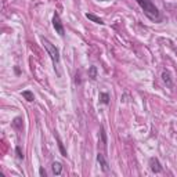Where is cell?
I'll return each mask as SVG.
<instances>
[{
  "label": "cell",
  "instance_id": "obj_7",
  "mask_svg": "<svg viewBox=\"0 0 177 177\" xmlns=\"http://www.w3.org/2000/svg\"><path fill=\"white\" fill-rule=\"evenodd\" d=\"M51 169H53V173L58 176V174H61V172H62V165L58 163V162H54L51 166Z\"/></svg>",
  "mask_w": 177,
  "mask_h": 177
},
{
  "label": "cell",
  "instance_id": "obj_4",
  "mask_svg": "<svg viewBox=\"0 0 177 177\" xmlns=\"http://www.w3.org/2000/svg\"><path fill=\"white\" fill-rule=\"evenodd\" d=\"M97 161H98V163H100L102 172H105V173L109 172V163H108V161H107V158H105L104 154L98 152V155H97Z\"/></svg>",
  "mask_w": 177,
  "mask_h": 177
},
{
  "label": "cell",
  "instance_id": "obj_11",
  "mask_svg": "<svg viewBox=\"0 0 177 177\" xmlns=\"http://www.w3.org/2000/svg\"><path fill=\"white\" fill-rule=\"evenodd\" d=\"M57 140H58V147H60V149H61V154L64 155V157H67V151H65V148H64V145H62V143L60 141V138L57 137Z\"/></svg>",
  "mask_w": 177,
  "mask_h": 177
},
{
  "label": "cell",
  "instance_id": "obj_9",
  "mask_svg": "<svg viewBox=\"0 0 177 177\" xmlns=\"http://www.w3.org/2000/svg\"><path fill=\"white\" fill-rule=\"evenodd\" d=\"M162 78H163V82H166V83H167V86H172V80H170L169 72H163V73H162Z\"/></svg>",
  "mask_w": 177,
  "mask_h": 177
},
{
  "label": "cell",
  "instance_id": "obj_14",
  "mask_svg": "<svg viewBox=\"0 0 177 177\" xmlns=\"http://www.w3.org/2000/svg\"><path fill=\"white\" fill-rule=\"evenodd\" d=\"M40 176H44V177H46V170H44V169H40Z\"/></svg>",
  "mask_w": 177,
  "mask_h": 177
},
{
  "label": "cell",
  "instance_id": "obj_12",
  "mask_svg": "<svg viewBox=\"0 0 177 177\" xmlns=\"http://www.w3.org/2000/svg\"><path fill=\"white\" fill-rule=\"evenodd\" d=\"M15 151H17V155H18V158H20V159H24V154L21 152V148H20V147H17Z\"/></svg>",
  "mask_w": 177,
  "mask_h": 177
},
{
  "label": "cell",
  "instance_id": "obj_10",
  "mask_svg": "<svg viewBox=\"0 0 177 177\" xmlns=\"http://www.w3.org/2000/svg\"><path fill=\"white\" fill-rule=\"evenodd\" d=\"M101 102H102V104H108L109 102V96L107 93H102V94H101Z\"/></svg>",
  "mask_w": 177,
  "mask_h": 177
},
{
  "label": "cell",
  "instance_id": "obj_8",
  "mask_svg": "<svg viewBox=\"0 0 177 177\" xmlns=\"http://www.w3.org/2000/svg\"><path fill=\"white\" fill-rule=\"evenodd\" d=\"M22 97H24L26 101H29V102H32V101L35 100V97H33V93L29 91V90H25V91H22Z\"/></svg>",
  "mask_w": 177,
  "mask_h": 177
},
{
  "label": "cell",
  "instance_id": "obj_13",
  "mask_svg": "<svg viewBox=\"0 0 177 177\" xmlns=\"http://www.w3.org/2000/svg\"><path fill=\"white\" fill-rule=\"evenodd\" d=\"M90 75H91V79H96V68L94 67L90 68Z\"/></svg>",
  "mask_w": 177,
  "mask_h": 177
},
{
  "label": "cell",
  "instance_id": "obj_2",
  "mask_svg": "<svg viewBox=\"0 0 177 177\" xmlns=\"http://www.w3.org/2000/svg\"><path fill=\"white\" fill-rule=\"evenodd\" d=\"M42 42H43V46H44V48H46L47 54L50 56V58H51L54 67L58 65V62H60V51H58V48H57L56 46L51 43V42L48 40V39H44V37H43Z\"/></svg>",
  "mask_w": 177,
  "mask_h": 177
},
{
  "label": "cell",
  "instance_id": "obj_3",
  "mask_svg": "<svg viewBox=\"0 0 177 177\" xmlns=\"http://www.w3.org/2000/svg\"><path fill=\"white\" fill-rule=\"evenodd\" d=\"M53 26H54V29L57 31V33H58L60 36H64V35H65L64 26H62V22H61L58 14H56V15H54V18H53Z\"/></svg>",
  "mask_w": 177,
  "mask_h": 177
},
{
  "label": "cell",
  "instance_id": "obj_6",
  "mask_svg": "<svg viewBox=\"0 0 177 177\" xmlns=\"http://www.w3.org/2000/svg\"><path fill=\"white\" fill-rule=\"evenodd\" d=\"M86 18H88L90 21H93V22H96V24H100V25H104V21L101 20V18H98V17H96L94 14H86Z\"/></svg>",
  "mask_w": 177,
  "mask_h": 177
},
{
  "label": "cell",
  "instance_id": "obj_1",
  "mask_svg": "<svg viewBox=\"0 0 177 177\" xmlns=\"http://www.w3.org/2000/svg\"><path fill=\"white\" fill-rule=\"evenodd\" d=\"M137 3L141 6L143 11L151 21H159L161 20V12L155 7V4L151 0H137Z\"/></svg>",
  "mask_w": 177,
  "mask_h": 177
},
{
  "label": "cell",
  "instance_id": "obj_5",
  "mask_svg": "<svg viewBox=\"0 0 177 177\" xmlns=\"http://www.w3.org/2000/svg\"><path fill=\"white\" fill-rule=\"evenodd\" d=\"M149 167H151L154 173H161L162 172V166L159 163V161H158V158H151L149 159Z\"/></svg>",
  "mask_w": 177,
  "mask_h": 177
}]
</instances>
